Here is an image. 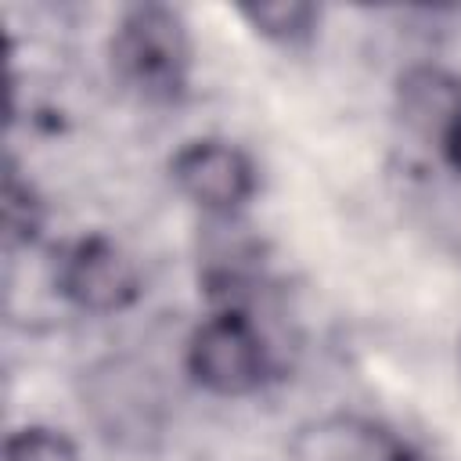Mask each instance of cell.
I'll return each instance as SVG.
<instances>
[{"instance_id": "7", "label": "cell", "mask_w": 461, "mask_h": 461, "mask_svg": "<svg viewBox=\"0 0 461 461\" xmlns=\"http://www.w3.org/2000/svg\"><path fill=\"white\" fill-rule=\"evenodd\" d=\"M241 18L267 40L274 43H285V47H295V43H306L317 29V7L313 4H252V7H241Z\"/></svg>"}, {"instance_id": "6", "label": "cell", "mask_w": 461, "mask_h": 461, "mask_svg": "<svg viewBox=\"0 0 461 461\" xmlns=\"http://www.w3.org/2000/svg\"><path fill=\"white\" fill-rule=\"evenodd\" d=\"M400 112L418 133L439 140L447 122L461 112V83L439 68H414L400 79Z\"/></svg>"}, {"instance_id": "2", "label": "cell", "mask_w": 461, "mask_h": 461, "mask_svg": "<svg viewBox=\"0 0 461 461\" xmlns=\"http://www.w3.org/2000/svg\"><path fill=\"white\" fill-rule=\"evenodd\" d=\"M162 389L151 367L130 357H108L83 375V411L97 432L119 447H144L162 432Z\"/></svg>"}, {"instance_id": "1", "label": "cell", "mask_w": 461, "mask_h": 461, "mask_svg": "<svg viewBox=\"0 0 461 461\" xmlns=\"http://www.w3.org/2000/svg\"><path fill=\"white\" fill-rule=\"evenodd\" d=\"M112 68L126 90L151 104L180 101L191 76V36L184 18L162 4L130 7L112 32Z\"/></svg>"}, {"instance_id": "3", "label": "cell", "mask_w": 461, "mask_h": 461, "mask_svg": "<svg viewBox=\"0 0 461 461\" xmlns=\"http://www.w3.org/2000/svg\"><path fill=\"white\" fill-rule=\"evenodd\" d=\"M187 371L216 396H249L263 389L270 353L256 321L238 306L205 317L187 339Z\"/></svg>"}, {"instance_id": "5", "label": "cell", "mask_w": 461, "mask_h": 461, "mask_svg": "<svg viewBox=\"0 0 461 461\" xmlns=\"http://www.w3.org/2000/svg\"><path fill=\"white\" fill-rule=\"evenodd\" d=\"M169 176L191 205L205 209L216 220H230L256 194L252 158L238 144L216 140V137H202V140L184 144L173 155Z\"/></svg>"}, {"instance_id": "9", "label": "cell", "mask_w": 461, "mask_h": 461, "mask_svg": "<svg viewBox=\"0 0 461 461\" xmlns=\"http://www.w3.org/2000/svg\"><path fill=\"white\" fill-rule=\"evenodd\" d=\"M439 148H443V155H447V162L461 173V112L447 122V130L439 133Z\"/></svg>"}, {"instance_id": "10", "label": "cell", "mask_w": 461, "mask_h": 461, "mask_svg": "<svg viewBox=\"0 0 461 461\" xmlns=\"http://www.w3.org/2000/svg\"><path fill=\"white\" fill-rule=\"evenodd\" d=\"M385 461H421V457H411V454H389Z\"/></svg>"}, {"instance_id": "8", "label": "cell", "mask_w": 461, "mask_h": 461, "mask_svg": "<svg viewBox=\"0 0 461 461\" xmlns=\"http://www.w3.org/2000/svg\"><path fill=\"white\" fill-rule=\"evenodd\" d=\"M4 461H79L76 443L47 425H25L7 436Z\"/></svg>"}, {"instance_id": "4", "label": "cell", "mask_w": 461, "mask_h": 461, "mask_svg": "<svg viewBox=\"0 0 461 461\" xmlns=\"http://www.w3.org/2000/svg\"><path fill=\"white\" fill-rule=\"evenodd\" d=\"M54 285L72 306L86 313H119L137 303L140 270L112 238L90 234L61 252Z\"/></svg>"}]
</instances>
